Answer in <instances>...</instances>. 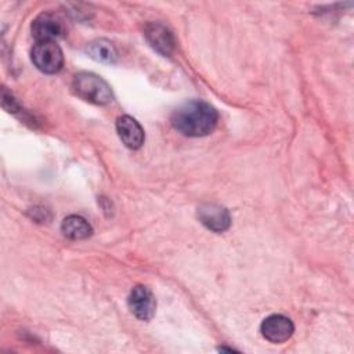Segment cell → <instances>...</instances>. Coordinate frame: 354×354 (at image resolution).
Listing matches in <instances>:
<instances>
[{
	"label": "cell",
	"mask_w": 354,
	"mask_h": 354,
	"mask_svg": "<svg viewBox=\"0 0 354 354\" xmlns=\"http://www.w3.org/2000/svg\"><path fill=\"white\" fill-rule=\"evenodd\" d=\"M116 131L122 142L130 149H138L144 144V130L140 123L129 116H119L116 120Z\"/></svg>",
	"instance_id": "ba28073f"
},
{
	"label": "cell",
	"mask_w": 354,
	"mask_h": 354,
	"mask_svg": "<svg viewBox=\"0 0 354 354\" xmlns=\"http://www.w3.org/2000/svg\"><path fill=\"white\" fill-rule=\"evenodd\" d=\"M145 37L148 43L162 55H170L174 50V37L171 32L159 22H151L145 26Z\"/></svg>",
	"instance_id": "9c48e42d"
},
{
	"label": "cell",
	"mask_w": 354,
	"mask_h": 354,
	"mask_svg": "<svg viewBox=\"0 0 354 354\" xmlns=\"http://www.w3.org/2000/svg\"><path fill=\"white\" fill-rule=\"evenodd\" d=\"M261 335L271 343H283L286 342L295 330L293 322L281 314H272L267 317L260 325Z\"/></svg>",
	"instance_id": "277c9868"
},
{
	"label": "cell",
	"mask_w": 354,
	"mask_h": 354,
	"mask_svg": "<svg viewBox=\"0 0 354 354\" xmlns=\"http://www.w3.org/2000/svg\"><path fill=\"white\" fill-rule=\"evenodd\" d=\"M217 111L205 101H188L174 109L170 122L173 127L188 137H203L212 133L217 124Z\"/></svg>",
	"instance_id": "6da1fadb"
},
{
	"label": "cell",
	"mask_w": 354,
	"mask_h": 354,
	"mask_svg": "<svg viewBox=\"0 0 354 354\" xmlns=\"http://www.w3.org/2000/svg\"><path fill=\"white\" fill-rule=\"evenodd\" d=\"M129 307L131 313L142 321H148L153 317L155 314V297L152 292L144 286V285H137L131 289L130 296H129Z\"/></svg>",
	"instance_id": "5b68a950"
},
{
	"label": "cell",
	"mask_w": 354,
	"mask_h": 354,
	"mask_svg": "<svg viewBox=\"0 0 354 354\" xmlns=\"http://www.w3.org/2000/svg\"><path fill=\"white\" fill-rule=\"evenodd\" d=\"M72 90L82 100L95 105H106L113 98L109 84L100 76L90 72L77 73L73 77Z\"/></svg>",
	"instance_id": "7a4b0ae2"
},
{
	"label": "cell",
	"mask_w": 354,
	"mask_h": 354,
	"mask_svg": "<svg viewBox=\"0 0 354 354\" xmlns=\"http://www.w3.org/2000/svg\"><path fill=\"white\" fill-rule=\"evenodd\" d=\"M61 19L51 12H41L32 22V35L37 41H55L62 35Z\"/></svg>",
	"instance_id": "8992f818"
},
{
	"label": "cell",
	"mask_w": 354,
	"mask_h": 354,
	"mask_svg": "<svg viewBox=\"0 0 354 354\" xmlns=\"http://www.w3.org/2000/svg\"><path fill=\"white\" fill-rule=\"evenodd\" d=\"M61 231L66 238L79 241V239L88 238L93 232V228L87 220H84L80 216L72 214V216H68L64 218V221L61 224Z\"/></svg>",
	"instance_id": "30bf717a"
},
{
	"label": "cell",
	"mask_w": 354,
	"mask_h": 354,
	"mask_svg": "<svg viewBox=\"0 0 354 354\" xmlns=\"http://www.w3.org/2000/svg\"><path fill=\"white\" fill-rule=\"evenodd\" d=\"M32 61L43 73H57L64 65V54L55 41H37L32 48Z\"/></svg>",
	"instance_id": "3957f363"
},
{
	"label": "cell",
	"mask_w": 354,
	"mask_h": 354,
	"mask_svg": "<svg viewBox=\"0 0 354 354\" xmlns=\"http://www.w3.org/2000/svg\"><path fill=\"white\" fill-rule=\"evenodd\" d=\"M87 54L104 64H113L118 59V51L115 46L106 39H97L87 46Z\"/></svg>",
	"instance_id": "8fae6325"
},
{
	"label": "cell",
	"mask_w": 354,
	"mask_h": 354,
	"mask_svg": "<svg viewBox=\"0 0 354 354\" xmlns=\"http://www.w3.org/2000/svg\"><path fill=\"white\" fill-rule=\"evenodd\" d=\"M198 217L206 228H209L214 232H223L231 224V217H230L228 210L216 203L202 205L198 209Z\"/></svg>",
	"instance_id": "52a82bcc"
}]
</instances>
